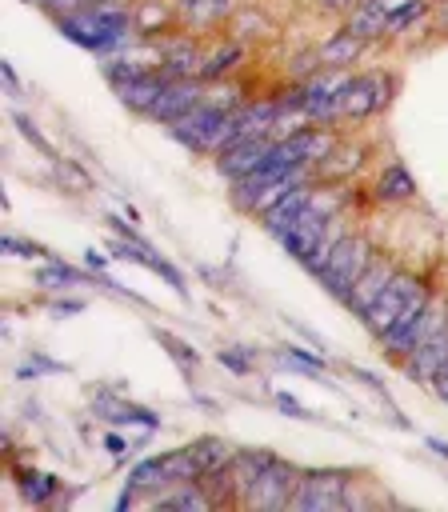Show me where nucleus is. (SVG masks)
Segmentation results:
<instances>
[{
	"instance_id": "17",
	"label": "nucleus",
	"mask_w": 448,
	"mask_h": 512,
	"mask_svg": "<svg viewBox=\"0 0 448 512\" xmlns=\"http://www.w3.org/2000/svg\"><path fill=\"white\" fill-rule=\"evenodd\" d=\"M364 44H368V40H360V36L348 32V28H340V32H332V36L316 48V56H320V64H324L328 72H344V68H352V60L360 56Z\"/></svg>"
},
{
	"instance_id": "41",
	"label": "nucleus",
	"mask_w": 448,
	"mask_h": 512,
	"mask_svg": "<svg viewBox=\"0 0 448 512\" xmlns=\"http://www.w3.org/2000/svg\"><path fill=\"white\" fill-rule=\"evenodd\" d=\"M84 260H88V268H92V272H104V264H108V256H104V252H96V248H88V252H84Z\"/></svg>"
},
{
	"instance_id": "4",
	"label": "nucleus",
	"mask_w": 448,
	"mask_h": 512,
	"mask_svg": "<svg viewBox=\"0 0 448 512\" xmlns=\"http://www.w3.org/2000/svg\"><path fill=\"white\" fill-rule=\"evenodd\" d=\"M376 256V248H372V240L364 236V232H344V240L332 248V256H328V264L316 272L320 276V284L332 292V296H348L352 292V284L360 280V272L368 268V260Z\"/></svg>"
},
{
	"instance_id": "10",
	"label": "nucleus",
	"mask_w": 448,
	"mask_h": 512,
	"mask_svg": "<svg viewBox=\"0 0 448 512\" xmlns=\"http://www.w3.org/2000/svg\"><path fill=\"white\" fill-rule=\"evenodd\" d=\"M428 300H432V292L424 288V292H416L412 296V304L396 316V324L380 336L384 340V352L388 356H396V360H404L412 348H416V340H420V328H424V312H428Z\"/></svg>"
},
{
	"instance_id": "1",
	"label": "nucleus",
	"mask_w": 448,
	"mask_h": 512,
	"mask_svg": "<svg viewBox=\"0 0 448 512\" xmlns=\"http://www.w3.org/2000/svg\"><path fill=\"white\" fill-rule=\"evenodd\" d=\"M132 28H136V24H132V12L120 8V4H88V8H80V12L60 16V32H64L72 44L92 48V52H108V48L124 44Z\"/></svg>"
},
{
	"instance_id": "27",
	"label": "nucleus",
	"mask_w": 448,
	"mask_h": 512,
	"mask_svg": "<svg viewBox=\"0 0 448 512\" xmlns=\"http://www.w3.org/2000/svg\"><path fill=\"white\" fill-rule=\"evenodd\" d=\"M128 484H132L136 492H156V488H168L160 456H148V460H140V464L128 472Z\"/></svg>"
},
{
	"instance_id": "20",
	"label": "nucleus",
	"mask_w": 448,
	"mask_h": 512,
	"mask_svg": "<svg viewBox=\"0 0 448 512\" xmlns=\"http://www.w3.org/2000/svg\"><path fill=\"white\" fill-rule=\"evenodd\" d=\"M232 12V0H176V20L184 28H212Z\"/></svg>"
},
{
	"instance_id": "36",
	"label": "nucleus",
	"mask_w": 448,
	"mask_h": 512,
	"mask_svg": "<svg viewBox=\"0 0 448 512\" xmlns=\"http://www.w3.org/2000/svg\"><path fill=\"white\" fill-rule=\"evenodd\" d=\"M244 352H248V348H224V352H220V364L232 368V372H248V368H252V356H244Z\"/></svg>"
},
{
	"instance_id": "43",
	"label": "nucleus",
	"mask_w": 448,
	"mask_h": 512,
	"mask_svg": "<svg viewBox=\"0 0 448 512\" xmlns=\"http://www.w3.org/2000/svg\"><path fill=\"white\" fill-rule=\"evenodd\" d=\"M52 312H64V316H72V312H80V300H60V304H52Z\"/></svg>"
},
{
	"instance_id": "5",
	"label": "nucleus",
	"mask_w": 448,
	"mask_h": 512,
	"mask_svg": "<svg viewBox=\"0 0 448 512\" xmlns=\"http://www.w3.org/2000/svg\"><path fill=\"white\" fill-rule=\"evenodd\" d=\"M392 92H396V80H392L388 72L348 76L344 88H340V96H336V116H344V120H364V116L388 108Z\"/></svg>"
},
{
	"instance_id": "30",
	"label": "nucleus",
	"mask_w": 448,
	"mask_h": 512,
	"mask_svg": "<svg viewBox=\"0 0 448 512\" xmlns=\"http://www.w3.org/2000/svg\"><path fill=\"white\" fill-rule=\"evenodd\" d=\"M52 164H56V180L64 184V192H76V196H80V192L92 188V176H88L76 160H52Z\"/></svg>"
},
{
	"instance_id": "24",
	"label": "nucleus",
	"mask_w": 448,
	"mask_h": 512,
	"mask_svg": "<svg viewBox=\"0 0 448 512\" xmlns=\"http://www.w3.org/2000/svg\"><path fill=\"white\" fill-rule=\"evenodd\" d=\"M188 448H192V456L200 460L204 476H208V472L228 468V464H232V456H236V448H232L228 440H220V436H204V440H196V444H188Z\"/></svg>"
},
{
	"instance_id": "35",
	"label": "nucleus",
	"mask_w": 448,
	"mask_h": 512,
	"mask_svg": "<svg viewBox=\"0 0 448 512\" xmlns=\"http://www.w3.org/2000/svg\"><path fill=\"white\" fill-rule=\"evenodd\" d=\"M12 124H16V128H20V136H24V140H32V144H36V148H40V152H44L48 160H56V152H52V144H48V140L40 136V128H36V124H32V120H28L24 112H12Z\"/></svg>"
},
{
	"instance_id": "23",
	"label": "nucleus",
	"mask_w": 448,
	"mask_h": 512,
	"mask_svg": "<svg viewBox=\"0 0 448 512\" xmlns=\"http://www.w3.org/2000/svg\"><path fill=\"white\" fill-rule=\"evenodd\" d=\"M384 20H388V12H384L380 4H372V0H364V4L352 8L348 32H356L360 40H380V36H384Z\"/></svg>"
},
{
	"instance_id": "8",
	"label": "nucleus",
	"mask_w": 448,
	"mask_h": 512,
	"mask_svg": "<svg viewBox=\"0 0 448 512\" xmlns=\"http://www.w3.org/2000/svg\"><path fill=\"white\" fill-rule=\"evenodd\" d=\"M296 484H300V468H292V464H284V460L272 456L268 468L256 476L252 492L244 496V504H252V508H288Z\"/></svg>"
},
{
	"instance_id": "22",
	"label": "nucleus",
	"mask_w": 448,
	"mask_h": 512,
	"mask_svg": "<svg viewBox=\"0 0 448 512\" xmlns=\"http://www.w3.org/2000/svg\"><path fill=\"white\" fill-rule=\"evenodd\" d=\"M376 200H384V204H400V200H412L416 196V180H412V172L404 168V164H388L384 172H380V180H376V192H372Z\"/></svg>"
},
{
	"instance_id": "3",
	"label": "nucleus",
	"mask_w": 448,
	"mask_h": 512,
	"mask_svg": "<svg viewBox=\"0 0 448 512\" xmlns=\"http://www.w3.org/2000/svg\"><path fill=\"white\" fill-rule=\"evenodd\" d=\"M340 204H344V196H340V192L316 188V192H312V200L304 204V212L292 220V228L276 236V240L284 244V252H288L292 260L308 264V256H312V248H316V240H320V232L328 228V220L336 216V208H340Z\"/></svg>"
},
{
	"instance_id": "11",
	"label": "nucleus",
	"mask_w": 448,
	"mask_h": 512,
	"mask_svg": "<svg viewBox=\"0 0 448 512\" xmlns=\"http://www.w3.org/2000/svg\"><path fill=\"white\" fill-rule=\"evenodd\" d=\"M204 100V80L200 76H184V80H168L164 84V92H160V100L152 104V120H160V124H172V120H180L184 112H192L196 104Z\"/></svg>"
},
{
	"instance_id": "38",
	"label": "nucleus",
	"mask_w": 448,
	"mask_h": 512,
	"mask_svg": "<svg viewBox=\"0 0 448 512\" xmlns=\"http://www.w3.org/2000/svg\"><path fill=\"white\" fill-rule=\"evenodd\" d=\"M276 404H280V412H288V416H296V420H308V408H304L296 396H288V392H276Z\"/></svg>"
},
{
	"instance_id": "9",
	"label": "nucleus",
	"mask_w": 448,
	"mask_h": 512,
	"mask_svg": "<svg viewBox=\"0 0 448 512\" xmlns=\"http://www.w3.org/2000/svg\"><path fill=\"white\" fill-rule=\"evenodd\" d=\"M224 116H228V108H220V104H212V100H200L192 112H184L180 120H172L168 132H172L180 144H188L192 152H204L208 136L224 124Z\"/></svg>"
},
{
	"instance_id": "12",
	"label": "nucleus",
	"mask_w": 448,
	"mask_h": 512,
	"mask_svg": "<svg viewBox=\"0 0 448 512\" xmlns=\"http://www.w3.org/2000/svg\"><path fill=\"white\" fill-rule=\"evenodd\" d=\"M344 80H348V76H340V72H324V76L308 80V84L300 88V112H304L308 120H320V124L336 120V96H340Z\"/></svg>"
},
{
	"instance_id": "26",
	"label": "nucleus",
	"mask_w": 448,
	"mask_h": 512,
	"mask_svg": "<svg viewBox=\"0 0 448 512\" xmlns=\"http://www.w3.org/2000/svg\"><path fill=\"white\" fill-rule=\"evenodd\" d=\"M340 240H344V224H340V216H332V220H328V228L320 232V240H316V248H312V256H308V264H304V268L316 276V272L328 264V256H332V248H336Z\"/></svg>"
},
{
	"instance_id": "15",
	"label": "nucleus",
	"mask_w": 448,
	"mask_h": 512,
	"mask_svg": "<svg viewBox=\"0 0 448 512\" xmlns=\"http://www.w3.org/2000/svg\"><path fill=\"white\" fill-rule=\"evenodd\" d=\"M312 192H316V188H312L308 180H304V184H296V188H288V192H284V196H280L276 204H268V208L260 212V220H264V228H268L272 236H280V232H288V228H292V220H296V216L304 212V204L312 200Z\"/></svg>"
},
{
	"instance_id": "47",
	"label": "nucleus",
	"mask_w": 448,
	"mask_h": 512,
	"mask_svg": "<svg viewBox=\"0 0 448 512\" xmlns=\"http://www.w3.org/2000/svg\"><path fill=\"white\" fill-rule=\"evenodd\" d=\"M428 448H432L436 456H448V444H444V440H428Z\"/></svg>"
},
{
	"instance_id": "34",
	"label": "nucleus",
	"mask_w": 448,
	"mask_h": 512,
	"mask_svg": "<svg viewBox=\"0 0 448 512\" xmlns=\"http://www.w3.org/2000/svg\"><path fill=\"white\" fill-rule=\"evenodd\" d=\"M152 336H156L164 348H172V360H176L180 368H196V352H192L180 336H172V332H164V328H152Z\"/></svg>"
},
{
	"instance_id": "28",
	"label": "nucleus",
	"mask_w": 448,
	"mask_h": 512,
	"mask_svg": "<svg viewBox=\"0 0 448 512\" xmlns=\"http://www.w3.org/2000/svg\"><path fill=\"white\" fill-rule=\"evenodd\" d=\"M172 16H168V8L160 4V0H144L136 12H132V24H136V32H156V28H164Z\"/></svg>"
},
{
	"instance_id": "19",
	"label": "nucleus",
	"mask_w": 448,
	"mask_h": 512,
	"mask_svg": "<svg viewBox=\"0 0 448 512\" xmlns=\"http://www.w3.org/2000/svg\"><path fill=\"white\" fill-rule=\"evenodd\" d=\"M364 156H368V148H364V144H336V148L320 160V168H316V172H320L324 180H336V184H340V180H348L352 172H360V168H364Z\"/></svg>"
},
{
	"instance_id": "33",
	"label": "nucleus",
	"mask_w": 448,
	"mask_h": 512,
	"mask_svg": "<svg viewBox=\"0 0 448 512\" xmlns=\"http://www.w3.org/2000/svg\"><path fill=\"white\" fill-rule=\"evenodd\" d=\"M428 12V0H412V4H404V8H396L388 20H384V36H400L404 28H412L420 16Z\"/></svg>"
},
{
	"instance_id": "29",
	"label": "nucleus",
	"mask_w": 448,
	"mask_h": 512,
	"mask_svg": "<svg viewBox=\"0 0 448 512\" xmlns=\"http://www.w3.org/2000/svg\"><path fill=\"white\" fill-rule=\"evenodd\" d=\"M240 60V44L232 40V44H224V48H216L212 56H204V68H200V80H216V76H224L232 64Z\"/></svg>"
},
{
	"instance_id": "39",
	"label": "nucleus",
	"mask_w": 448,
	"mask_h": 512,
	"mask_svg": "<svg viewBox=\"0 0 448 512\" xmlns=\"http://www.w3.org/2000/svg\"><path fill=\"white\" fill-rule=\"evenodd\" d=\"M4 248H8V252H24V256H48V252H44L40 244H28V240H16V236H8V240H4Z\"/></svg>"
},
{
	"instance_id": "37",
	"label": "nucleus",
	"mask_w": 448,
	"mask_h": 512,
	"mask_svg": "<svg viewBox=\"0 0 448 512\" xmlns=\"http://www.w3.org/2000/svg\"><path fill=\"white\" fill-rule=\"evenodd\" d=\"M40 372H60V364H56V360H44V356H32L28 364H20V380L40 376Z\"/></svg>"
},
{
	"instance_id": "32",
	"label": "nucleus",
	"mask_w": 448,
	"mask_h": 512,
	"mask_svg": "<svg viewBox=\"0 0 448 512\" xmlns=\"http://www.w3.org/2000/svg\"><path fill=\"white\" fill-rule=\"evenodd\" d=\"M20 492H24V500H32V504H48V496L56 492V476H48V472H24Z\"/></svg>"
},
{
	"instance_id": "16",
	"label": "nucleus",
	"mask_w": 448,
	"mask_h": 512,
	"mask_svg": "<svg viewBox=\"0 0 448 512\" xmlns=\"http://www.w3.org/2000/svg\"><path fill=\"white\" fill-rule=\"evenodd\" d=\"M164 84H168V76L164 72H140V76H132V80H124L120 88H116V96H120V104L124 108H132V112H152V104L160 100V92H164Z\"/></svg>"
},
{
	"instance_id": "18",
	"label": "nucleus",
	"mask_w": 448,
	"mask_h": 512,
	"mask_svg": "<svg viewBox=\"0 0 448 512\" xmlns=\"http://www.w3.org/2000/svg\"><path fill=\"white\" fill-rule=\"evenodd\" d=\"M204 68V52L192 44V40H180V44H168L164 56H160V72L168 80H184V76H200Z\"/></svg>"
},
{
	"instance_id": "13",
	"label": "nucleus",
	"mask_w": 448,
	"mask_h": 512,
	"mask_svg": "<svg viewBox=\"0 0 448 512\" xmlns=\"http://www.w3.org/2000/svg\"><path fill=\"white\" fill-rule=\"evenodd\" d=\"M268 152H272V136H252V140H240V144L224 148V152L216 156V168H220L228 180H240V176H248V172H256V168H264Z\"/></svg>"
},
{
	"instance_id": "14",
	"label": "nucleus",
	"mask_w": 448,
	"mask_h": 512,
	"mask_svg": "<svg viewBox=\"0 0 448 512\" xmlns=\"http://www.w3.org/2000/svg\"><path fill=\"white\" fill-rule=\"evenodd\" d=\"M396 272H400V268H396L388 256H372V260H368V268L360 272V280L352 284V292L344 296V304H348V308H356V312L364 316V312L372 308V300L392 284V276H396Z\"/></svg>"
},
{
	"instance_id": "44",
	"label": "nucleus",
	"mask_w": 448,
	"mask_h": 512,
	"mask_svg": "<svg viewBox=\"0 0 448 512\" xmlns=\"http://www.w3.org/2000/svg\"><path fill=\"white\" fill-rule=\"evenodd\" d=\"M372 4H380V8H384V12L392 16L396 8H404V4H412V0H372Z\"/></svg>"
},
{
	"instance_id": "42",
	"label": "nucleus",
	"mask_w": 448,
	"mask_h": 512,
	"mask_svg": "<svg viewBox=\"0 0 448 512\" xmlns=\"http://www.w3.org/2000/svg\"><path fill=\"white\" fill-rule=\"evenodd\" d=\"M432 384H436V396H440V400L448 404V364H444V368L436 372V380H432Z\"/></svg>"
},
{
	"instance_id": "7",
	"label": "nucleus",
	"mask_w": 448,
	"mask_h": 512,
	"mask_svg": "<svg viewBox=\"0 0 448 512\" xmlns=\"http://www.w3.org/2000/svg\"><path fill=\"white\" fill-rule=\"evenodd\" d=\"M424 288H428V284H424L420 276H412V272H396V276H392V284H388V288L372 300V308L364 312V324H368L376 336H384V332L396 324V316L412 304V296H416V292H424Z\"/></svg>"
},
{
	"instance_id": "46",
	"label": "nucleus",
	"mask_w": 448,
	"mask_h": 512,
	"mask_svg": "<svg viewBox=\"0 0 448 512\" xmlns=\"http://www.w3.org/2000/svg\"><path fill=\"white\" fill-rule=\"evenodd\" d=\"M0 72H4V80H8V88H16V72H12V64H0Z\"/></svg>"
},
{
	"instance_id": "40",
	"label": "nucleus",
	"mask_w": 448,
	"mask_h": 512,
	"mask_svg": "<svg viewBox=\"0 0 448 512\" xmlns=\"http://www.w3.org/2000/svg\"><path fill=\"white\" fill-rule=\"evenodd\" d=\"M360 0H316V8H324V12H352Z\"/></svg>"
},
{
	"instance_id": "6",
	"label": "nucleus",
	"mask_w": 448,
	"mask_h": 512,
	"mask_svg": "<svg viewBox=\"0 0 448 512\" xmlns=\"http://www.w3.org/2000/svg\"><path fill=\"white\" fill-rule=\"evenodd\" d=\"M348 488H352V476H348V472H340V468L300 472V484H296V492H292V504H288V508H300V512L344 508V504H348Z\"/></svg>"
},
{
	"instance_id": "31",
	"label": "nucleus",
	"mask_w": 448,
	"mask_h": 512,
	"mask_svg": "<svg viewBox=\"0 0 448 512\" xmlns=\"http://www.w3.org/2000/svg\"><path fill=\"white\" fill-rule=\"evenodd\" d=\"M276 360H280L284 368H296V372H308V376L324 372V356H320V352H308V348H284Z\"/></svg>"
},
{
	"instance_id": "21",
	"label": "nucleus",
	"mask_w": 448,
	"mask_h": 512,
	"mask_svg": "<svg viewBox=\"0 0 448 512\" xmlns=\"http://www.w3.org/2000/svg\"><path fill=\"white\" fill-rule=\"evenodd\" d=\"M96 412L104 420H112V424H144V428H156L160 424V416H152L148 408H136V404L120 400L116 392H100L96 396Z\"/></svg>"
},
{
	"instance_id": "2",
	"label": "nucleus",
	"mask_w": 448,
	"mask_h": 512,
	"mask_svg": "<svg viewBox=\"0 0 448 512\" xmlns=\"http://www.w3.org/2000/svg\"><path fill=\"white\" fill-rule=\"evenodd\" d=\"M444 364H448V304L432 296L428 300V312H424L420 340L408 352V376L420 380V384H432Z\"/></svg>"
},
{
	"instance_id": "48",
	"label": "nucleus",
	"mask_w": 448,
	"mask_h": 512,
	"mask_svg": "<svg viewBox=\"0 0 448 512\" xmlns=\"http://www.w3.org/2000/svg\"><path fill=\"white\" fill-rule=\"evenodd\" d=\"M440 24H444V28H448V8H444V12H440Z\"/></svg>"
},
{
	"instance_id": "25",
	"label": "nucleus",
	"mask_w": 448,
	"mask_h": 512,
	"mask_svg": "<svg viewBox=\"0 0 448 512\" xmlns=\"http://www.w3.org/2000/svg\"><path fill=\"white\" fill-rule=\"evenodd\" d=\"M36 284H40V288H52V292H60V288H80V284H88V272H80V268H72V264H64V260H48V264L36 272Z\"/></svg>"
},
{
	"instance_id": "45",
	"label": "nucleus",
	"mask_w": 448,
	"mask_h": 512,
	"mask_svg": "<svg viewBox=\"0 0 448 512\" xmlns=\"http://www.w3.org/2000/svg\"><path fill=\"white\" fill-rule=\"evenodd\" d=\"M104 444H108V452H116V456H124V448H128V444H124V440H120V436H108V440H104Z\"/></svg>"
}]
</instances>
